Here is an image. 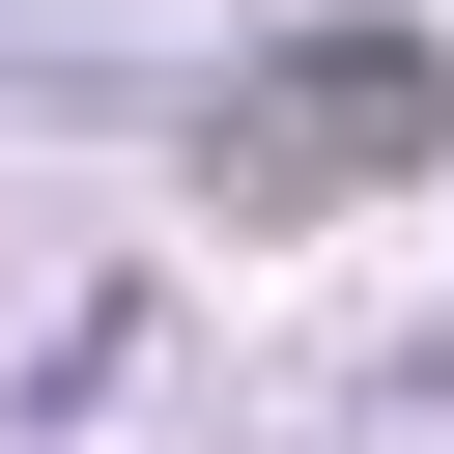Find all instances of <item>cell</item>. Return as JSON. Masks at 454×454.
Returning a JSON list of instances; mask_svg holds the SVG:
<instances>
[{
	"instance_id": "6da1fadb",
	"label": "cell",
	"mask_w": 454,
	"mask_h": 454,
	"mask_svg": "<svg viewBox=\"0 0 454 454\" xmlns=\"http://www.w3.org/2000/svg\"><path fill=\"white\" fill-rule=\"evenodd\" d=\"M426 397H454V340H426Z\"/></svg>"
}]
</instances>
